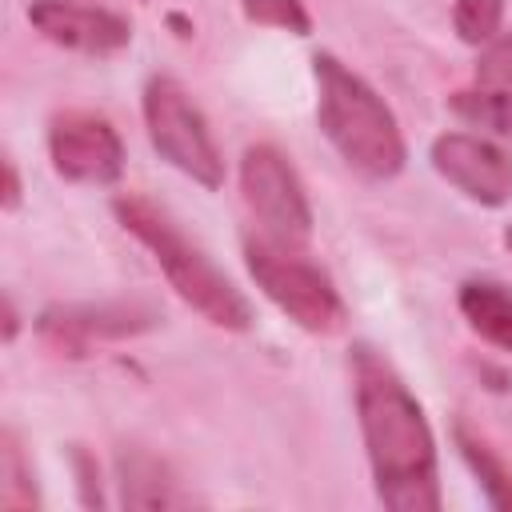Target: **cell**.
<instances>
[{
	"instance_id": "obj_1",
	"label": "cell",
	"mask_w": 512,
	"mask_h": 512,
	"mask_svg": "<svg viewBox=\"0 0 512 512\" xmlns=\"http://www.w3.org/2000/svg\"><path fill=\"white\" fill-rule=\"evenodd\" d=\"M348 372L376 500L392 512H436L440 460L420 400L372 344H352Z\"/></svg>"
},
{
	"instance_id": "obj_2",
	"label": "cell",
	"mask_w": 512,
	"mask_h": 512,
	"mask_svg": "<svg viewBox=\"0 0 512 512\" xmlns=\"http://www.w3.org/2000/svg\"><path fill=\"white\" fill-rule=\"evenodd\" d=\"M316 124L340 160L364 180H392L408 160L404 132L384 96L332 52L312 56Z\"/></svg>"
},
{
	"instance_id": "obj_3",
	"label": "cell",
	"mask_w": 512,
	"mask_h": 512,
	"mask_svg": "<svg viewBox=\"0 0 512 512\" xmlns=\"http://www.w3.org/2000/svg\"><path fill=\"white\" fill-rule=\"evenodd\" d=\"M112 216L120 220L124 232H132L148 252L152 260L160 264L168 288L192 308L200 312L212 328H224V332H248L252 328V304L248 296L144 196L136 192H120L112 200Z\"/></svg>"
},
{
	"instance_id": "obj_4",
	"label": "cell",
	"mask_w": 512,
	"mask_h": 512,
	"mask_svg": "<svg viewBox=\"0 0 512 512\" xmlns=\"http://www.w3.org/2000/svg\"><path fill=\"white\" fill-rule=\"evenodd\" d=\"M244 268L256 280V288L304 332L312 336H336L348 324V308L324 268L296 256L292 248L260 236L244 240Z\"/></svg>"
},
{
	"instance_id": "obj_5",
	"label": "cell",
	"mask_w": 512,
	"mask_h": 512,
	"mask_svg": "<svg viewBox=\"0 0 512 512\" xmlns=\"http://www.w3.org/2000/svg\"><path fill=\"white\" fill-rule=\"evenodd\" d=\"M144 128L160 160H168L176 172L192 176L200 188L216 192L224 184V160L208 132L204 112L192 104V96L172 76H152L144 84Z\"/></svg>"
},
{
	"instance_id": "obj_6",
	"label": "cell",
	"mask_w": 512,
	"mask_h": 512,
	"mask_svg": "<svg viewBox=\"0 0 512 512\" xmlns=\"http://www.w3.org/2000/svg\"><path fill=\"white\" fill-rule=\"evenodd\" d=\"M240 192L252 216L264 224V236L300 248L312 236V204L288 156L272 144H252L240 156Z\"/></svg>"
},
{
	"instance_id": "obj_7",
	"label": "cell",
	"mask_w": 512,
	"mask_h": 512,
	"mask_svg": "<svg viewBox=\"0 0 512 512\" xmlns=\"http://www.w3.org/2000/svg\"><path fill=\"white\" fill-rule=\"evenodd\" d=\"M48 156L68 184H116L124 176V140L112 120L68 108L48 124Z\"/></svg>"
},
{
	"instance_id": "obj_8",
	"label": "cell",
	"mask_w": 512,
	"mask_h": 512,
	"mask_svg": "<svg viewBox=\"0 0 512 512\" xmlns=\"http://www.w3.org/2000/svg\"><path fill=\"white\" fill-rule=\"evenodd\" d=\"M148 328H156V312L144 304H52L36 316V336L72 360L104 340H124Z\"/></svg>"
},
{
	"instance_id": "obj_9",
	"label": "cell",
	"mask_w": 512,
	"mask_h": 512,
	"mask_svg": "<svg viewBox=\"0 0 512 512\" xmlns=\"http://www.w3.org/2000/svg\"><path fill=\"white\" fill-rule=\"evenodd\" d=\"M432 168L468 200L500 208L512 200V156L472 132H440L428 148Z\"/></svg>"
},
{
	"instance_id": "obj_10",
	"label": "cell",
	"mask_w": 512,
	"mask_h": 512,
	"mask_svg": "<svg viewBox=\"0 0 512 512\" xmlns=\"http://www.w3.org/2000/svg\"><path fill=\"white\" fill-rule=\"evenodd\" d=\"M28 24L56 48H68L80 56H112L132 44V24L124 16L92 4H72V0H32Z\"/></svg>"
},
{
	"instance_id": "obj_11",
	"label": "cell",
	"mask_w": 512,
	"mask_h": 512,
	"mask_svg": "<svg viewBox=\"0 0 512 512\" xmlns=\"http://www.w3.org/2000/svg\"><path fill=\"white\" fill-rule=\"evenodd\" d=\"M468 328L500 352H512V288L496 280H464L456 292Z\"/></svg>"
},
{
	"instance_id": "obj_12",
	"label": "cell",
	"mask_w": 512,
	"mask_h": 512,
	"mask_svg": "<svg viewBox=\"0 0 512 512\" xmlns=\"http://www.w3.org/2000/svg\"><path fill=\"white\" fill-rule=\"evenodd\" d=\"M116 472H120V504L124 508H172L184 504V496L176 492V480L168 476V468L140 448H128L116 456Z\"/></svg>"
},
{
	"instance_id": "obj_13",
	"label": "cell",
	"mask_w": 512,
	"mask_h": 512,
	"mask_svg": "<svg viewBox=\"0 0 512 512\" xmlns=\"http://www.w3.org/2000/svg\"><path fill=\"white\" fill-rule=\"evenodd\" d=\"M452 436H456V448H460L464 464H468V468H472V476L480 480V492L488 496V504H492V508L512 512V472L500 464V456H496L484 440L468 436L464 428H456Z\"/></svg>"
},
{
	"instance_id": "obj_14",
	"label": "cell",
	"mask_w": 512,
	"mask_h": 512,
	"mask_svg": "<svg viewBox=\"0 0 512 512\" xmlns=\"http://www.w3.org/2000/svg\"><path fill=\"white\" fill-rule=\"evenodd\" d=\"M448 108L476 124V128H488L496 136H508L512 140V92H496V88H460L448 96Z\"/></svg>"
},
{
	"instance_id": "obj_15",
	"label": "cell",
	"mask_w": 512,
	"mask_h": 512,
	"mask_svg": "<svg viewBox=\"0 0 512 512\" xmlns=\"http://www.w3.org/2000/svg\"><path fill=\"white\" fill-rule=\"evenodd\" d=\"M0 476H4L0 504L8 512H32V508H40V496H36V484H32V468H28V460H24L20 440H16L12 428H4V436H0Z\"/></svg>"
},
{
	"instance_id": "obj_16",
	"label": "cell",
	"mask_w": 512,
	"mask_h": 512,
	"mask_svg": "<svg viewBox=\"0 0 512 512\" xmlns=\"http://www.w3.org/2000/svg\"><path fill=\"white\" fill-rule=\"evenodd\" d=\"M500 24H504V0H456L452 4V28L472 48L492 44Z\"/></svg>"
},
{
	"instance_id": "obj_17",
	"label": "cell",
	"mask_w": 512,
	"mask_h": 512,
	"mask_svg": "<svg viewBox=\"0 0 512 512\" xmlns=\"http://www.w3.org/2000/svg\"><path fill=\"white\" fill-rule=\"evenodd\" d=\"M240 12L248 24L280 28L292 36H312V16L300 0H240Z\"/></svg>"
},
{
	"instance_id": "obj_18",
	"label": "cell",
	"mask_w": 512,
	"mask_h": 512,
	"mask_svg": "<svg viewBox=\"0 0 512 512\" xmlns=\"http://www.w3.org/2000/svg\"><path fill=\"white\" fill-rule=\"evenodd\" d=\"M476 88L512 92V36L484 44V52L476 60Z\"/></svg>"
},
{
	"instance_id": "obj_19",
	"label": "cell",
	"mask_w": 512,
	"mask_h": 512,
	"mask_svg": "<svg viewBox=\"0 0 512 512\" xmlns=\"http://www.w3.org/2000/svg\"><path fill=\"white\" fill-rule=\"evenodd\" d=\"M72 464H76L80 504H88V508H100V504H104V496H100V472H96V460H92L84 448H72Z\"/></svg>"
},
{
	"instance_id": "obj_20",
	"label": "cell",
	"mask_w": 512,
	"mask_h": 512,
	"mask_svg": "<svg viewBox=\"0 0 512 512\" xmlns=\"http://www.w3.org/2000/svg\"><path fill=\"white\" fill-rule=\"evenodd\" d=\"M0 172H4V212H16L20 208V176H16V164L4 156V164H0Z\"/></svg>"
},
{
	"instance_id": "obj_21",
	"label": "cell",
	"mask_w": 512,
	"mask_h": 512,
	"mask_svg": "<svg viewBox=\"0 0 512 512\" xmlns=\"http://www.w3.org/2000/svg\"><path fill=\"white\" fill-rule=\"evenodd\" d=\"M16 332H20V316H16L12 296L4 292V344H12V340H16Z\"/></svg>"
},
{
	"instance_id": "obj_22",
	"label": "cell",
	"mask_w": 512,
	"mask_h": 512,
	"mask_svg": "<svg viewBox=\"0 0 512 512\" xmlns=\"http://www.w3.org/2000/svg\"><path fill=\"white\" fill-rule=\"evenodd\" d=\"M504 248H508V252H512V224H508V228H504Z\"/></svg>"
}]
</instances>
